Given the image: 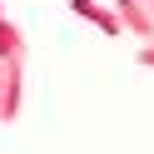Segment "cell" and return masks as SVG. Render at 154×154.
<instances>
[{"label":"cell","mask_w":154,"mask_h":154,"mask_svg":"<svg viewBox=\"0 0 154 154\" xmlns=\"http://www.w3.org/2000/svg\"><path fill=\"white\" fill-rule=\"evenodd\" d=\"M70 10L80 15V20H90L94 30L119 35V15H114V5H104V0H70Z\"/></svg>","instance_id":"obj_3"},{"label":"cell","mask_w":154,"mask_h":154,"mask_svg":"<svg viewBox=\"0 0 154 154\" xmlns=\"http://www.w3.org/2000/svg\"><path fill=\"white\" fill-rule=\"evenodd\" d=\"M144 10H149V15H154V0H144Z\"/></svg>","instance_id":"obj_5"},{"label":"cell","mask_w":154,"mask_h":154,"mask_svg":"<svg viewBox=\"0 0 154 154\" xmlns=\"http://www.w3.org/2000/svg\"><path fill=\"white\" fill-rule=\"evenodd\" d=\"M139 65H144V70H154V40H149V45H139Z\"/></svg>","instance_id":"obj_4"},{"label":"cell","mask_w":154,"mask_h":154,"mask_svg":"<svg viewBox=\"0 0 154 154\" xmlns=\"http://www.w3.org/2000/svg\"><path fill=\"white\" fill-rule=\"evenodd\" d=\"M114 15H119V35L149 45L154 40V15L144 10V0H114Z\"/></svg>","instance_id":"obj_2"},{"label":"cell","mask_w":154,"mask_h":154,"mask_svg":"<svg viewBox=\"0 0 154 154\" xmlns=\"http://www.w3.org/2000/svg\"><path fill=\"white\" fill-rule=\"evenodd\" d=\"M25 104V55H0V124H15Z\"/></svg>","instance_id":"obj_1"},{"label":"cell","mask_w":154,"mask_h":154,"mask_svg":"<svg viewBox=\"0 0 154 154\" xmlns=\"http://www.w3.org/2000/svg\"><path fill=\"white\" fill-rule=\"evenodd\" d=\"M0 20H5V5H0Z\"/></svg>","instance_id":"obj_6"}]
</instances>
